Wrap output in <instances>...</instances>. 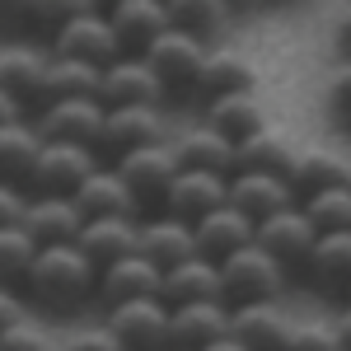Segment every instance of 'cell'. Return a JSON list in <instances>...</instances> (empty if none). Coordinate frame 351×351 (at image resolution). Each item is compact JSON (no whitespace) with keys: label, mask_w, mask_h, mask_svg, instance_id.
<instances>
[{"label":"cell","mask_w":351,"mask_h":351,"mask_svg":"<svg viewBox=\"0 0 351 351\" xmlns=\"http://www.w3.org/2000/svg\"><path fill=\"white\" fill-rule=\"evenodd\" d=\"M14 117H19V104H14L10 94H0V127H5V122H14Z\"/></svg>","instance_id":"cell-45"},{"label":"cell","mask_w":351,"mask_h":351,"mask_svg":"<svg viewBox=\"0 0 351 351\" xmlns=\"http://www.w3.org/2000/svg\"><path fill=\"white\" fill-rule=\"evenodd\" d=\"M61 99H99V71L80 66V61H66V56H47L38 108L43 104H61Z\"/></svg>","instance_id":"cell-30"},{"label":"cell","mask_w":351,"mask_h":351,"mask_svg":"<svg viewBox=\"0 0 351 351\" xmlns=\"http://www.w3.org/2000/svg\"><path fill=\"white\" fill-rule=\"evenodd\" d=\"M94 169H99V155L94 150L43 141V155L33 164V178H28V197H75V188H80Z\"/></svg>","instance_id":"cell-7"},{"label":"cell","mask_w":351,"mask_h":351,"mask_svg":"<svg viewBox=\"0 0 351 351\" xmlns=\"http://www.w3.org/2000/svg\"><path fill=\"white\" fill-rule=\"evenodd\" d=\"M47 56H66V61H80V66H94V71H108L117 61V38H112V24L99 5H75L71 19L52 33V52Z\"/></svg>","instance_id":"cell-3"},{"label":"cell","mask_w":351,"mask_h":351,"mask_svg":"<svg viewBox=\"0 0 351 351\" xmlns=\"http://www.w3.org/2000/svg\"><path fill=\"white\" fill-rule=\"evenodd\" d=\"M24 188H10V183H0V230H10V225H19L24 216Z\"/></svg>","instance_id":"cell-41"},{"label":"cell","mask_w":351,"mask_h":351,"mask_svg":"<svg viewBox=\"0 0 351 351\" xmlns=\"http://www.w3.org/2000/svg\"><path fill=\"white\" fill-rule=\"evenodd\" d=\"M225 192H230V178L225 173H202V169H178L173 183L160 202V216L183 220V225H197L202 216H211L225 206Z\"/></svg>","instance_id":"cell-10"},{"label":"cell","mask_w":351,"mask_h":351,"mask_svg":"<svg viewBox=\"0 0 351 351\" xmlns=\"http://www.w3.org/2000/svg\"><path fill=\"white\" fill-rule=\"evenodd\" d=\"M112 173L127 183L136 211H160L164 192H169V183H173V173H178V160H173V145L160 141V145H141V150L117 155Z\"/></svg>","instance_id":"cell-4"},{"label":"cell","mask_w":351,"mask_h":351,"mask_svg":"<svg viewBox=\"0 0 351 351\" xmlns=\"http://www.w3.org/2000/svg\"><path fill=\"white\" fill-rule=\"evenodd\" d=\"M160 141H164L160 108H104V145L99 150H112V160L127 150H141V145H160Z\"/></svg>","instance_id":"cell-21"},{"label":"cell","mask_w":351,"mask_h":351,"mask_svg":"<svg viewBox=\"0 0 351 351\" xmlns=\"http://www.w3.org/2000/svg\"><path fill=\"white\" fill-rule=\"evenodd\" d=\"M300 211L314 225V234H342V230H351V188L342 183V188L314 192L300 202Z\"/></svg>","instance_id":"cell-33"},{"label":"cell","mask_w":351,"mask_h":351,"mask_svg":"<svg viewBox=\"0 0 351 351\" xmlns=\"http://www.w3.org/2000/svg\"><path fill=\"white\" fill-rule=\"evenodd\" d=\"M0 351H56V347H52V337H47V328H43V324L19 319L14 328L0 332Z\"/></svg>","instance_id":"cell-37"},{"label":"cell","mask_w":351,"mask_h":351,"mask_svg":"<svg viewBox=\"0 0 351 351\" xmlns=\"http://www.w3.org/2000/svg\"><path fill=\"white\" fill-rule=\"evenodd\" d=\"M19 319H28V314H24V300H19V291L0 286V332H5V328H14Z\"/></svg>","instance_id":"cell-42"},{"label":"cell","mask_w":351,"mask_h":351,"mask_svg":"<svg viewBox=\"0 0 351 351\" xmlns=\"http://www.w3.org/2000/svg\"><path fill=\"white\" fill-rule=\"evenodd\" d=\"M104 328L122 351H169V309L160 300H132L112 304Z\"/></svg>","instance_id":"cell-9"},{"label":"cell","mask_w":351,"mask_h":351,"mask_svg":"<svg viewBox=\"0 0 351 351\" xmlns=\"http://www.w3.org/2000/svg\"><path fill=\"white\" fill-rule=\"evenodd\" d=\"M202 300H220V267L206 258H188L178 267L160 271V304L164 309H178V304H202Z\"/></svg>","instance_id":"cell-22"},{"label":"cell","mask_w":351,"mask_h":351,"mask_svg":"<svg viewBox=\"0 0 351 351\" xmlns=\"http://www.w3.org/2000/svg\"><path fill=\"white\" fill-rule=\"evenodd\" d=\"M202 351H243V347H239V342H234V337H230V332H225L220 342H211V347H202Z\"/></svg>","instance_id":"cell-46"},{"label":"cell","mask_w":351,"mask_h":351,"mask_svg":"<svg viewBox=\"0 0 351 351\" xmlns=\"http://www.w3.org/2000/svg\"><path fill=\"white\" fill-rule=\"evenodd\" d=\"M71 10H75V5H19V10H14V19H24L28 28H43V33L52 38L56 28L71 19Z\"/></svg>","instance_id":"cell-39"},{"label":"cell","mask_w":351,"mask_h":351,"mask_svg":"<svg viewBox=\"0 0 351 351\" xmlns=\"http://www.w3.org/2000/svg\"><path fill=\"white\" fill-rule=\"evenodd\" d=\"M43 66H47V56L38 47H0V94H10L19 108L38 104Z\"/></svg>","instance_id":"cell-31"},{"label":"cell","mask_w":351,"mask_h":351,"mask_svg":"<svg viewBox=\"0 0 351 351\" xmlns=\"http://www.w3.org/2000/svg\"><path fill=\"white\" fill-rule=\"evenodd\" d=\"M117 38L122 56H145V47L160 38L169 19H164V0H117L112 10H104Z\"/></svg>","instance_id":"cell-13"},{"label":"cell","mask_w":351,"mask_h":351,"mask_svg":"<svg viewBox=\"0 0 351 351\" xmlns=\"http://www.w3.org/2000/svg\"><path fill=\"white\" fill-rule=\"evenodd\" d=\"M253 89V61L243 52H230V47H206V61L197 71V94L206 99H220V94H243Z\"/></svg>","instance_id":"cell-29"},{"label":"cell","mask_w":351,"mask_h":351,"mask_svg":"<svg viewBox=\"0 0 351 351\" xmlns=\"http://www.w3.org/2000/svg\"><path fill=\"white\" fill-rule=\"evenodd\" d=\"M332 52L342 56V61H351V5L332 19Z\"/></svg>","instance_id":"cell-43"},{"label":"cell","mask_w":351,"mask_h":351,"mask_svg":"<svg viewBox=\"0 0 351 351\" xmlns=\"http://www.w3.org/2000/svg\"><path fill=\"white\" fill-rule=\"evenodd\" d=\"M351 173L347 160H337V155H328V150H304L295 155V169H291V192H295V206L304 197H314V192H328V188H342Z\"/></svg>","instance_id":"cell-32"},{"label":"cell","mask_w":351,"mask_h":351,"mask_svg":"<svg viewBox=\"0 0 351 351\" xmlns=\"http://www.w3.org/2000/svg\"><path fill=\"white\" fill-rule=\"evenodd\" d=\"M324 108H328V117H332L337 127H347V132H351V61H342V66L332 71L328 94H324Z\"/></svg>","instance_id":"cell-36"},{"label":"cell","mask_w":351,"mask_h":351,"mask_svg":"<svg viewBox=\"0 0 351 351\" xmlns=\"http://www.w3.org/2000/svg\"><path fill=\"white\" fill-rule=\"evenodd\" d=\"M61 351H122L117 342H112V332L104 324H94V328H80V332H71V342Z\"/></svg>","instance_id":"cell-40"},{"label":"cell","mask_w":351,"mask_h":351,"mask_svg":"<svg viewBox=\"0 0 351 351\" xmlns=\"http://www.w3.org/2000/svg\"><path fill=\"white\" fill-rule=\"evenodd\" d=\"M295 145L291 136L276 132V127H263L258 136H248L234 145V173H267V178H291L295 169Z\"/></svg>","instance_id":"cell-24"},{"label":"cell","mask_w":351,"mask_h":351,"mask_svg":"<svg viewBox=\"0 0 351 351\" xmlns=\"http://www.w3.org/2000/svg\"><path fill=\"white\" fill-rule=\"evenodd\" d=\"M220 267V295L225 309H239V304H276V295L286 291V271L271 263L258 243H248L239 253H230Z\"/></svg>","instance_id":"cell-2"},{"label":"cell","mask_w":351,"mask_h":351,"mask_svg":"<svg viewBox=\"0 0 351 351\" xmlns=\"http://www.w3.org/2000/svg\"><path fill=\"white\" fill-rule=\"evenodd\" d=\"M94 286H99V271L75 243L38 248V258L24 276V295H33V304L47 314H71V309L89 304Z\"/></svg>","instance_id":"cell-1"},{"label":"cell","mask_w":351,"mask_h":351,"mask_svg":"<svg viewBox=\"0 0 351 351\" xmlns=\"http://www.w3.org/2000/svg\"><path fill=\"white\" fill-rule=\"evenodd\" d=\"M33 258H38V243L28 239L19 225L0 230V286L24 291V276H28V267H33Z\"/></svg>","instance_id":"cell-34"},{"label":"cell","mask_w":351,"mask_h":351,"mask_svg":"<svg viewBox=\"0 0 351 351\" xmlns=\"http://www.w3.org/2000/svg\"><path fill=\"white\" fill-rule=\"evenodd\" d=\"M38 155H43V136H38L33 122L14 117V122L0 127V183L28 192V178H33Z\"/></svg>","instance_id":"cell-26"},{"label":"cell","mask_w":351,"mask_h":351,"mask_svg":"<svg viewBox=\"0 0 351 351\" xmlns=\"http://www.w3.org/2000/svg\"><path fill=\"white\" fill-rule=\"evenodd\" d=\"M164 19H169V28H178V33L206 38L225 19V5L220 0H164Z\"/></svg>","instance_id":"cell-35"},{"label":"cell","mask_w":351,"mask_h":351,"mask_svg":"<svg viewBox=\"0 0 351 351\" xmlns=\"http://www.w3.org/2000/svg\"><path fill=\"white\" fill-rule=\"evenodd\" d=\"M75 206H80V216L84 220H141V211H136V202H132V192H127V183L112 173V169H94L89 178H84L80 188H75V197H71Z\"/></svg>","instance_id":"cell-23"},{"label":"cell","mask_w":351,"mask_h":351,"mask_svg":"<svg viewBox=\"0 0 351 351\" xmlns=\"http://www.w3.org/2000/svg\"><path fill=\"white\" fill-rule=\"evenodd\" d=\"M347 304H351V286H347Z\"/></svg>","instance_id":"cell-47"},{"label":"cell","mask_w":351,"mask_h":351,"mask_svg":"<svg viewBox=\"0 0 351 351\" xmlns=\"http://www.w3.org/2000/svg\"><path fill=\"white\" fill-rule=\"evenodd\" d=\"M225 202H230L243 220L263 225L267 216L286 211V206H295V192H291L286 178H267V173H230V192H225Z\"/></svg>","instance_id":"cell-16"},{"label":"cell","mask_w":351,"mask_h":351,"mask_svg":"<svg viewBox=\"0 0 351 351\" xmlns=\"http://www.w3.org/2000/svg\"><path fill=\"white\" fill-rule=\"evenodd\" d=\"M136 253L160 271L178 267V263L197 258V253H192V225L169 220V216H160V211L150 220H136Z\"/></svg>","instance_id":"cell-17"},{"label":"cell","mask_w":351,"mask_h":351,"mask_svg":"<svg viewBox=\"0 0 351 351\" xmlns=\"http://www.w3.org/2000/svg\"><path fill=\"white\" fill-rule=\"evenodd\" d=\"M173 145V160H178V169H202V173H234V145L225 141V136H216L211 127H192V132H183L178 141H169Z\"/></svg>","instance_id":"cell-28"},{"label":"cell","mask_w":351,"mask_h":351,"mask_svg":"<svg viewBox=\"0 0 351 351\" xmlns=\"http://www.w3.org/2000/svg\"><path fill=\"white\" fill-rule=\"evenodd\" d=\"M80 206L71 197H24V216H19V230L38 248H56V243H75L80 239Z\"/></svg>","instance_id":"cell-12"},{"label":"cell","mask_w":351,"mask_h":351,"mask_svg":"<svg viewBox=\"0 0 351 351\" xmlns=\"http://www.w3.org/2000/svg\"><path fill=\"white\" fill-rule=\"evenodd\" d=\"M291 319L281 314V304H239L230 309V337L243 351H286L291 347Z\"/></svg>","instance_id":"cell-15"},{"label":"cell","mask_w":351,"mask_h":351,"mask_svg":"<svg viewBox=\"0 0 351 351\" xmlns=\"http://www.w3.org/2000/svg\"><path fill=\"white\" fill-rule=\"evenodd\" d=\"M33 127L52 145H80V150H99L104 145V104L99 99H61V104H43Z\"/></svg>","instance_id":"cell-5"},{"label":"cell","mask_w":351,"mask_h":351,"mask_svg":"<svg viewBox=\"0 0 351 351\" xmlns=\"http://www.w3.org/2000/svg\"><path fill=\"white\" fill-rule=\"evenodd\" d=\"M314 239H319V234H314V225L304 220L300 206H286V211L267 216L263 225H253V243H258V248H263L286 276L304 267V258H309Z\"/></svg>","instance_id":"cell-8"},{"label":"cell","mask_w":351,"mask_h":351,"mask_svg":"<svg viewBox=\"0 0 351 351\" xmlns=\"http://www.w3.org/2000/svg\"><path fill=\"white\" fill-rule=\"evenodd\" d=\"M230 332V309L220 300L169 309V351H202Z\"/></svg>","instance_id":"cell-14"},{"label":"cell","mask_w":351,"mask_h":351,"mask_svg":"<svg viewBox=\"0 0 351 351\" xmlns=\"http://www.w3.org/2000/svg\"><path fill=\"white\" fill-rule=\"evenodd\" d=\"M75 248L94 263V271L112 267L117 258H132L136 253V220H117V216L112 220H84Z\"/></svg>","instance_id":"cell-27"},{"label":"cell","mask_w":351,"mask_h":351,"mask_svg":"<svg viewBox=\"0 0 351 351\" xmlns=\"http://www.w3.org/2000/svg\"><path fill=\"white\" fill-rule=\"evenodd\" d=\"M248 243H253V220H243L230 202L192 225V253L206 263H225L230 253H239Z\"/></svg>","instance_id":"cell-19"},{"label":"cell","mask_w":351,"mask_h":351,"mask_svg":"<svg viewBox=\"0 0 351 351\" xmlns=\"http://www.w3.org/2000/svg\"><path fill=\"white\" fill-rule=\"evenodd\" d=\"M202 127H211L216 136H225L230 145H239L248 136H258L267 127V117H263V104H258V94L253 89H243V94H220V99H206V122Z\"/></svg>","instance_id":"cell-25"},{"label":"cell","mask_w":351,"mask_h":351,"mask_svg":"<svg viewBox=\"0 0 351 351\" xmlns=\"http://www.w3.org/2000/svg\"><path fill=\"white\" fill-rule=\"evenodd\" d=\"M300 271H304V281H309L314 291L347 300V286H351V230H342V234H319Z\"/></svg>","instance_id":"cell-18"},{"label":"cell","mask_w":351,"mask_h":351,"mask_svg":"<svg viewBox=\"0 0 351 351\" xmlns=\"http://www.w3.org/2000/svg\"><path fill=\"white\" fill-rule=\"evenodd\" d=\"M164 84L141 56H117L108 71H99V104L104 108H160Z\"/></svg>","instance_id":"cell-11"},{"label":"cell","mask_w":351,"mask_h":351,"mask_svg":"<svg viewBox=\"0 0 351 351\" xmlns=\"http://www.w3.org/2000/svg\"><path fill=\"white\" fill-rule=\"evenodd\" d=\"M286 351H342L332 324H300L291 328V347Z\"/></svg>","instance_id":"cell-38"},{"label":"cell","mask_w":351,"mask_h":351,"mask_svg":"<svg viewBox=\"0 0 351 351\" xmlns=\"http://www.w3.org/2000/svg\"><path fill=\"white\" fill-rule=\"evenodd\" d=\"M332 332H337V342H342V351H351V304H342V314H337V324H332Z\"/></svg>","instance_id":"cell-44"},{"label":"cell","mask_w":351,"mask_h":351,"mask_svg":"<svg viewBox=\"0 0 351 351\" xmlns=\"http://www.w3.org/2000/svg\"><path fill=\"white\" fill-rule=\"evenodd\" d=\"M347 188H351V173H347Z\"/></svg>","instance_id":"cell-48"},{"label":"cell","mask_w":351,"mask_h":351,"mask_svg":"<svg viewBox=\"0 0 351 351\" xmlns=\"http://www.w3.org/2000/svg\"><path fill=\"white\" fill-rule=\"evenodd\" d=\"M141 61L155 71V80L164 84V94H169V89L183 94V89H197V71H202V61H206V43L192 38V33H178V28H164L160 38L145 47Z\"/></svg>","instance_id":"cell-6"},{"label":"cell","mask_w":351,"mask_h":351,"mask_svg":"<svg viewBox=\"0 0 351 351\" xmlns=\"http://www.w3.org/2000/svg\"><path fill=\"white\" fill-rule=\"evenodd\" d=\"M94 300H104L108 309L112 304H132V300H160V267H150L141 253L117 258L112 267L99 271Z\"/></svg>","instance_id":"cell-20"}]
</instances>
